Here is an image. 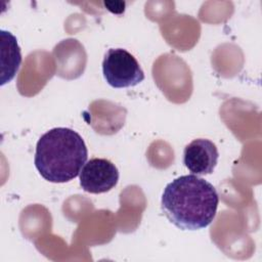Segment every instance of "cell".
<instances>
[{
    "label": "cell",
    "mask_w": 262,
    "mask_h": 262,
    "mask_svg": "<svg viewBox=\"0 0 262 262\" xmlns=\"http://www.w3.org/2000/svg\"><path fill=\"white\" fill-rule=\"evenodd\" d=\"M118 181V168L106 159L93 158L85 163L80 172V185L90 193L110 191Z\"/></svg>",
    "instance_id": "obj_4"
},
{
    "label": "cell",
    "mask_w": 262,
    "mask_h": 262,
    "mask_svg": "<svg viewBox=\"0 0 262 262\" xmlns=\"http://www.w3.org/2000/svg\"><path fill=\"white\" fill-rule=\"evenodd\" d=\"M219 204L216 188L198 175H182L168 183L161 208L168 220L182 230H198L210 225Z\"/></svg>",
    "instance_id": "obj_1"
},
{
    "label": "cell",
    "mask_w": 262,
    "mask_h": 262,
    "mask_svg": "<svg viewBox=\"0 0 262 262\" xmlns=\"http://www.w3.org/2000/svg\"><path fill=\"white\" fill-rule=\"evenodd\" d=\"M102 74L114 88H127L144 80V73L136 58L123 48H111L102 60Z\"/></svg>",
    "instance_id": "obj_3"
},
{
    "label": "cell",
    "mask_w": 262,
    "mask_h": 262,
    "mask_svg": "<svg viewBox=\"0 0 262 262\" xmlns=\"http://www.w3.org/2000/svg\"><path fill=\"white\" fill-rule=\"evenodd\" d=\"M219 158L216 144L206 138H196L183 150V164L194 175L213 173Z\"/></svg>",
    "instance_id": "obj_5"
},
{
    "label": "cell",
    "mask_w": 262,
    "mask_h": 262,
    "mask_svg": "<svg viewBox=\"0 0 262 262\" xmlns=\"http://www.w3.org/2000/svg\"><path fill=\"white\" fill-rule=\"evenodd\" d=\"M1 86L10 82L16 75L20 62V48L15 36L10 32L1 30Z\"/></svg>",
    "instance_id": "obj_6"
},
{
    "label": "cell",
    "mask_w": 262,
    "mask_h": 262,
    "mask_svg": "<svg viewBox=\"0 0 262 262\" xmlns=\"http://www.w3.org/2000/svg\"><path fill=\"white\" fill-rule=\"evenodd\" d=\"M88 157L82 136L70 128L56 127L38 140L35 167L40 175L53 183H64L76 178Z\"/></svg>",
    "instance_id": "obj_2"
}]
</instances>
